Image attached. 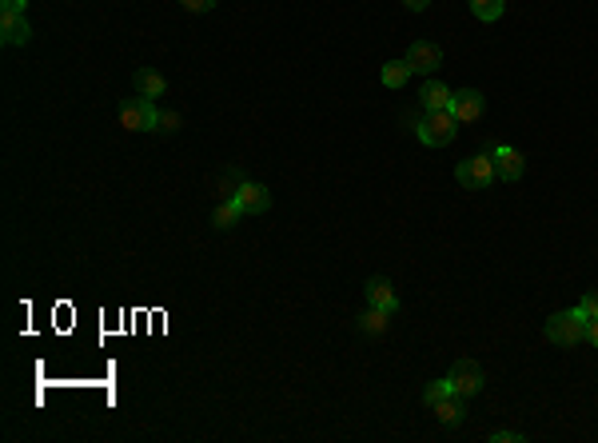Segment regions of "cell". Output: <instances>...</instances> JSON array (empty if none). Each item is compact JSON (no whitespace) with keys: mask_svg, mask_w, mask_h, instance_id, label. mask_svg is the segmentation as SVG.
<instances>
[{"mask_svg":"<svg viewBox=\"0 0 598 443\" xmlns=\"http://www.w3.org/2000/svg\"><path fill=\"white\" fill-rule=\"evenodd\" d=\"M415 136H419L427 148H447L454 136H459V120H454L451 108L423 113V116H415Z\"/></svg>","mask_w":598,"mask_h":443,"instance_id":"obj_1","label":"cell"},{"mask_svg":"<svg viewBox=\"0 0 598 443\" xmlns=\"http://www.w3.org/2000/svg\"><path fill=\"white\" fill-rule=\"evenodd\" d=\"M547 339L558 347H574L586 339V315L582 307H571V312H555L547 320Z\"/></svg>","mask_w":598,"mask_h":443,"instance_id":"obj_2","label":"cell"},{"mask_svg":"<svg viewBox=\"0 0 598 443\" xmlns=\"http://www.w3.org/2000/svg\"><path fill=\"white\" fill-rule=\"evenodd\" d=\"M454 180H459L462 188H470V192H483V188H491L494 180H499L491 152H475V156H467V160H459V168H454Z\"/></svg>","mask_w":598,"mask_h":443,"instance_id":"obj_3","label":"cell"},{"mask_svg":"<svg viewBox=\"0 0 598 443\" xmlns=\"http://www.w3.org/2000/svg\"><path fill=\"white\" fill-rule=\"evenodd\" d=\"M120 124L128 132H159V108L148 97H128L120 105Z\"/></svg>","mask_w":598,"mask_h":443,"instance_id":"obj_4","label":"cell"},{"mask_svg":"<svg viewBox=\"0 0 598 443\" xmlns=\"http://www.w3.org/2000/svg\"><path fill=\"white\" fill-rule=\"evenodd\" d=\"M447 384H451L454 395H462V400H475V395L486 387V376H483V368H478L475 360H454L451 371H447Z\"/></svg>","mask_w":598,"mask_h":443,"instance_id":"obj_5","label":"cell"},{"mask_svg":"<svg viewBox=\"0 0 598 443\" xmlns=\"http://www.w3.org/2000/svg\"><path fill=\"white\" fill-rule=\"evenodd\" d=\"M231 200L244 208V216H263V212L271 208V192H268V184H260V180H244Z\"/></svg>","mask_w":598,"mask_h":443,"instance_id":"obj_6","label":"cell"},{"mask_svg":"<svg viewBox=\"0 0 598 443\" xmlns=\"http://www.w3.org/2000/svg\"><path fill=\"white\" fill-rule=\"evenodd\" d=\"M407 65H411V73L431 76V73H439V65H443V49L431 44V41H415L411 49H407Z\"/></svg>","mask_w":598,"mask_h":443,"instance_id":"obj_7","label":"cell"},{"mask_svg":"<svg viewBox=\"0 0 598 443\" xmlns=\"http://www.w3.org/2000/svg\"><path fill=\"white\" fill-rule=\"evenodd\" d=\"M483 108H486V100H483V92H478V89L451 92V113H454V120H459V124H475L478 116H483Z\"/></svg>","mask_w":598,"mask_h":443,"instance_id":"obj_8","label":"cell"},{"mask_svg":"<svg viewBox=\"0 0 598 443\" xmlns=\"http://www.w3.org/2000/svg\"><path fill=\"white\" fill-rule=\"evenodd\" d=\"M491 160H494V172H499V180H523V172H526V160H523V152L518 148H510V144H494L491 148Z\"/></svg>","mask_w":598,"mask_h":443,"instance_id":"obj_9","label":"cell"},{"mask_svg":"<svg viewBox=\"0 0 598 443\" xmlns=\"http://www.w3.org/2000/svg\"><path fill=\"white\" fill-rule=\"evenodd\" d=\"M363 291H367V304L371 307H383V312H391V315L399 312V296H395V288H391L387 276H371Z\"/></svg>","mask_w":598,"mask_h":443,"instance_id":"obj_10","label":"cell"},{"mask_svg":"<svg viewBox=\"0 0 598 443\" xmlns=\"http://www.w3.org/2000/svg\"><path fill=\"white\" fill-rule=\"evenodd\" d=\"M431 411H435V419H439L443 427H459L462 419H467V400L451 392V395H443V400H439Z\"/></svg>","mask_w":598,"mask_h":443,"instance_id":"obj_11","label":"cell"},{"mask_svg":"<svg viewBox=\"0 0 598 443\" xmlns=\"http://www.w3.org/2000/svg\"><path fill=\"white\" fill-rule=\"evenodd\" d=\"M419 105L423 113H439V108H451V89L443 81H427L419 92Z\"/></svg>","mask_w":598,"mask_h":443,"instance_id":"obj_12","label":"cell"},{"mask_svg":"<svg viewBox=\"0 0 598 443\" xmlns=\"http://www.w3.org/2000/svg\"><path fill=\"white\" fill-rule=\"evenodd\" d=\"M0 41L8 44V49H16V44H28L32 41V28L24 17H0Z\"/></svg>","mask_w":598,"mask_h":443,"instance_id":"obj_13","label":"cell"},{"mask_svg":"<svg viewBox=\"0 0 598 443\" xmlns=\"http://www.w3.org/2000/svg\"><path fill=\"white\" fill-rule=\"evenodd\" d=\"M132 84H136V92H140V97H148V100L164 97V89H167V81L159 73H151V68H140V73L132 76Z\"/></svg>","mask_w":598,"mask_h":443,"instance_id":"obj_14","label":"cell"},{"mask_svg":"<svg viewBox=\"0 0 598 443\" xmlns=\"http://www.w3.org/2000/svg\"><path fill=\"white\" fill-rule=\"evenodd\" d=\"M239 220H244V208H239L236 200H220L212 212V228H220V232H228V228H236Z\"/></svg>","mask_w":598,"mask_h":443,"instance_id":"obj_15","label":"cell"},{"mask_svg":"<svg viewBox=\"0 0 598 443\" xmlns=\"http://www.w3.org/2000/svg\"><path fill=\"white\" fill-rule=\"evenodd\" d=\"M379 76H383V89H403L415 73H411V65H407V60H387Z\"/></svg>","mask_w":598,"mask_h":443,"instance_id":"obj_16","label":"cell"},{"mask_svg":"<svg viewBox=\"0 0 598 443\" xmlns=\"http://www.w3.org/2000/svg\"><path fill=\"white\" fill-rule=\"evenodd\" d=\"M391 323V312H383V307H367L363 315H359V331H367V336H383Z\"/></svg>","mask_w":598,"mask_h":443,"instance_id":"obj_17","label":"cell"},{"mask_svg":"<svg viewBox=\"0 0 598 443\" xmlns=\"http://www.w3.org/2000/svg\"><path fill=\"white\" fill-rule=\"evenodd\" d=\"M502 9H507V0H470V12H475V20H483V25L499 20Z\"/></svg>","mask_w":598,"mask_h":443,"instance_id":"obj_18","label":"cell"},{"mask_svg":"<svg viewBox=\"0 0 598 443\" xmlns=\"http://www.w3.org/2000/svg\"><path fill=\"white\" fill-rule=\"evenodd\" d=\"M443 395H451V384H447V379H435V384L423 387V403H427V408H435Z\"/></svg>","mask_w":598,"mask_h":443,"instance_id":"obj_19","label":"cell"},{"mask_svg":"<svg viewBox=\"0 0 598 443\" xmlns=\"http://www.w3.org/2000/svg\"><path fill=\"white\" fill-rule=\"evenodd\" d=\"M28 0H0V17H24Z\"/></svg>","mask_w":598,"mask_h":443,"instance_id":"obj_20","label":"cell"},{"mask_svg":"<svg viewBox=\"0 0 598 443\" xmlns=\"http://www.w3.org/2000/svg\"><path fill=\"white\" fill-rule=\"evenodd\" d=\"M582 315H586V320H594V315H598V288H590L586 291V296H582Z\"/></svg>","mask_w":598,"mask_h":443,"instance_id":"obj_21","label":"cell"},{"mask_svg":"<svg viewBox=\"0 0 598 443\" xmlns=\"http://www.w3.org/2000/svg\"><path fill=\"white\" fill-rule=\"evenodd\" d=\"M180 124H183L180 113H159V132H175Z\"/></svg>","mask_w":598,"mask_h":443,"instance_id":"obj_22","label":"cell"},{"mask_svg":"<svg viewBox=\"0 0 598 443\" xmlns=\"http://www.w3.org/2000/svg\"><path fill=\"white\" fill-rule=\"evenodd\" d=\"M188 12H212L215 9V0H180Z\"/></svg>","mask_w":598,"mask_h":443,"instance_id":"obj_23","label":"cell"},{"mask_svg":"<svg viewBox=\"0 0 598 443\" xmlns=\"http://www.w3.org/2000/svg\"><path fill=\"white\" fill-rule=\"evenodd\" d=\"M491 439H494V443H523L526 435H523V431H491Z\"/></svg>","mask_w":598,"mask_h":443,"instance_id":"obj_24","label":"cell"},{"mask_svg":"<svg viewBox=\"0 0 598 443\" xmlns=\"http://www.w3.org/2000/svg\"><path fill=\"white\" fill-rule=\"evenodd\" d=\"M586 339L598 347V315H594V320H586Z\"/></svg>","mask_w":598,"mask_h":443,"instance_id":"obj_25","label":"cell"},{"mask_svg":"<svg viewBox=\"0 0 598 443\" xmlns=\"http://www.w3.org/2000/svg\"><path fill=\"white\" fill-rule=\"evenodd\" d=\"M403 4H407V9H411V12H423V9H427V4H431V0H403Z\"/></svg>","mask_w":598,"mask_h":443,"instance_id":"obj_26","label":"cell"}]
</instances>
